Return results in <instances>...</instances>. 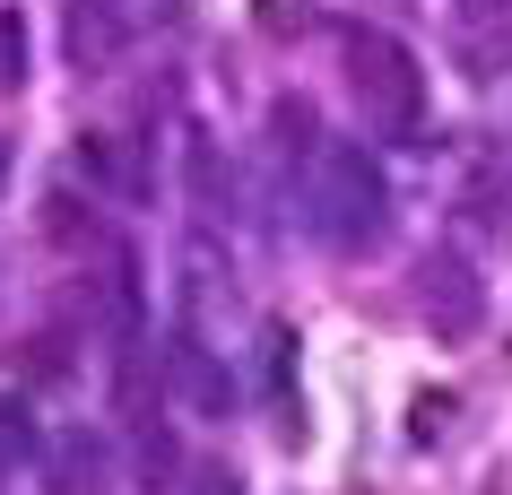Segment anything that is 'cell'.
Returning <instances> with one entry per match:
<instances>
[{"instance_id":"obj_2","label":"cell","mask_w":512,"mask_h":495,"mask_svg":"<svg viewBox=\"0 0 512 495\" xmlns=\"http://www.w3.org/2000/svg\"><path fill=\"white\" fill-rule=\"evenodd\" d=\"M339 61H348V87H356V105H365V122L382 139H417V122H426V70H417V53H408L400 35L348 27Z\"/></svg>"},{"instance_id":"obj_6","label":"cell","mask_w":512,"mask_h":495,"mask_svg":"<svg viewBox=\"0 0 512 495\" xmlns=\"http://www.w3.org/2000/svg\"><path fill=\"white\" fill-rule=\"evenodd\" d=\"M79 174H87V183H105L113 200H139V192H148V174L122 157V139H113V131H87L79 139Z\"/></svg>"},{"instance_id":"obj_13","label":"cell","mask_w":512,"mask_h":495,"mask_svg":"<svg viewBox=\"0 0 512 495\" xmlns=\"http://www.w3.org/2000/svg\"><path fill=\"white\" fill-rule=\"evenodd\" d=\"M261 27H270V35H287V27H304V0H261Z\"/></svg>"},{"instance_id":"obj_3","label":"cell","mask_w":512,"mask_h":495,"mask_svg":"<svg viewBox=\"0 0 512 495\" xmlns=\"http://www.w3.org/2000/svg\"><path fill=\"white\" fill-rule=\"evenodd\" d=\"M417 304H426L434 339H469V330L486 322V287H478V270H469L460 252H426V261H417Z\"/></svg>"},{"instance_id":"obj_16","label":"cell","mask_w":512,"mask_h":495,"mask_svg":"<svg viewBox=\"0 0 512 495\" xmlns=\"http://www.w3.org/2000/svg\"><path fill=\"white\" fill-rule=\"evenodd\" d=\"M0 183H9V139H0Z\"/></svg>"},{"instance_id":"obj_5","label":"cell","mask_w":512,"mask_h":495,"mask_svg":"<svg viewBox=\"0 0 512 495\" xmlns=\"http://www.w3.org/2000/svg\"><path fill=\"white\" fill-rule=\"evenodd\" d=\"M165 374H174V391H183L200 417H226V365H217L191 330H174V339H165Z\"/></svg>"},{"instance_id":"obj_14","label":"cell","mask_w":512,"mask_h":495,"mask_svg":"<svg viewBox=\"0 0 512 495\" xmlns=\"http://www.w3.org/2000/svg\"><path fill=\"white\" fill-rule=\"evenodd\" d=\"M183 495H235V469H191Z\"/></svg>"},{"instance_id":"obj_11","label":"cell","mask_w":512,"mask_h":495,"mask_svg":"<svg viewBox=\"0 0 512 495\" xmlns=\"http://www.w3.org/2000/svg\"><path fill=\"white\" fill-rule=\"evenodd\" d=\"M139 469H148V487L174 469V435H165V426H148V417H139Z\"/></svg>"},{"instance_id":"obj_1","label":"cell","mask_w":512,"mask_h":495,"mask_svg":"<svg viewBox=\"0 0 512 495\" xmlns=\"http://www.w3.org/2000/svg\"><path fill=\"white\" fill-rule=\"evenodd\" d=\"M391 226V174L365 139H330L313 157V235L330 252H365Z\"/></svg>"},{"instance_id":"obj_10","label":"cell","mask_w":512,"mask_h":495,"mask_svg":"<svg viewBox=\"0 0 512 495\" xmlns=\"http://www.w3.org/2000/svg\"><path fill=\"white\" fill-rule=\"evenodd\" d=\"M44 235L79 244V235H96V218H79V200H70V192H53V200H44Z\"/></svg>"},{"instance_id":"obj_12","label":"cell","mask_w":512,"mask_h":495,"mask_svg":"<svg viewBox=\"0 0 512 495\" xmlns=\"http://www.w3.org/2000/svg\"><path fill=\"white\" fill-rule=\"evenodd\" d=\"M35 374H44V383H61V374H70V357H61V339H53V330L35 339Z\"/></svg>"},{"instance_id":"obj_15","label":"cell","mask_w":512,"mask_h":495,"mask_svg":"<svg viewBox=\"0 0 512 495\" xmlns=\"http://www.w3.org/2000/svg\"><path fill=\"white\" fill-rule=\"evenodd\" d=\"M460 18H512V0H460Z\"/></svg>"},{"instance_id":"obj_9","label":"cell","mask_w":512,"mask_h":495,"mask_svg":"<svg viewBox=\"0 0 512 495\" xmlns=\"http://www.w3.org/2000/svg\"><path fill=\"white\" fill-rule=\"evenodd\" d=\"M18 79H27V18L9 9L0 18V87H18Z\"/></svg>"},{"instance_id":"obj_4","label":"cell","mask_w":512,"mask_h":495,"mask_svg":"<svg viewBox=\"0 0 512 495\" xmlns=\"http://www.w3.org/2000/svg\"><path fill=\"white\" fill-rule=\"evenodd\" d=\"M61 44H70V61L96 79V70H113V61H122L131 27L113 18V0H70V18H61Z\"/></svg>"},{"instance_id":"obj_8","label":"cell","mask_w":512,"mask_h":495,"mask_svg":"<svg viewBox=\"0 0 512 495\" xmlns=\"http://www.w3.org/2000/svg\"><path fill=\"white\" fill-rule=\"evenodd\" d=\"M27 461H35V409L0 391V478H18Z\"/></svg>"},{"instance_id":"obj_7","label":"cell","mask_w":512,"mask_h":495,"mask_svg":"<svg viewBox=\"0 0 512 495\" xmlns=\"http://www.w3.org/2000/svg\"><path fill=\"white\" fill-rule=\"evenodd\" d=\"M183 174H191V209H200V218H217V209H226V174H217V148L200 131L183 139Z\"/></svg>"}]
</instances>
